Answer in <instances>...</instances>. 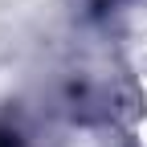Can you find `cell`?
<instances>
[{
    "label": "cell",
    "instance_id": "6da1fadb",
    "mask_svg": "<svg viewBox=\"0 0 147 147\" xmlns=\"http://www.w3.org/2000/svg\"><path fill=\"white\" fill-rule=\"evenodd\" d=\"M0 147H21V139H16L12 131H0Z\"/></svg>",
    "mask_w": 147,
    "mask_h": 147
}]
</instances>
